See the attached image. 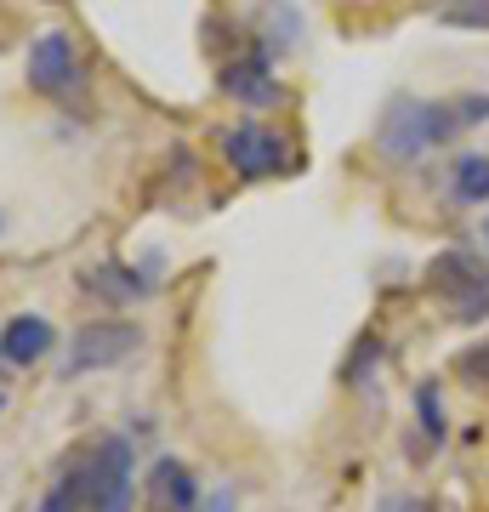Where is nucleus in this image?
Returning <instances> with one entry per match:
<instances>
[{
    "label": "nucleus",
    "instance_id": "nucleus-1",
    "mask_svg": "<svg viewBox=\"0 0 489 512\" xmlns=\"http://www.w3.org/2000/svg\"><path fill=\"white\" fill-rule=\"evenodd\" d=\"M461 109H455V97H387V109L376 120V154L387 165H416L427 160L433 148L455 143L461 137Z\"/></svg>",
    "mask_w": 489,
    "mask_h": 512
},
{
    "label": "nucleus",
    "instance_id": "nucleus-2",
    "mask_svg": "<svg viewBox=\"0 0 489 512\" xmlns=\"http://www.w3.org/2000/svg\"><path fill=\"white\" fill-rule=\"evenodd\" d=\"M427 296L444 302V313L461 319V325H484L489 319V262L472 245H444L427 262Z\"/></svg>",
    "mask_w": 489,
    "mask_h": 512
},
{
    "label": "nucleus",
    "instance_id": "nucleus-3",
    "mask_svg": "<svg viewBox=\"0 0 489 512\" xmlns=\"http://www.w3.org/2000/svg\"><path fill=\"white\" fill-rule=\"evenodd\" d=\"M131 495H137L131 444L109 433L86 450V512H131Z\"/></svg>",
    "mask_w": 489,
    "mask_h": 512
},
{
    "label": "nucleus",
    "instance_id": "nucleus-4",
    "mask_svg": "<svg viewBox=\"0 0 489 512\" xmlns=\"http://www.w3.org/2000/svg\"><path fill=\"white\" fill-rule=\"evenodd\" d=\"M143 348V325L131 319H97V325L74 330L69 353H63V376H86V370H114Z\"/></svg>",
    "mask_w": 489,
    "mask_h": 512
},
{
    "label": "nucleus",
    "instance_id": "nucleus-5",
    "mask_svg": "<svg viewBox=\"0 0 489 512\" xmlns=\"http://www.w3.org/2000/svg\"><path fill=\"white\" fill-rule=\"evenodd\" d=\"M217 86H222V97H234L245 109H279V103H285V86H279V74H273V57L262 52L256 40L222 63Z\"/></svg>",
    "mask_w": 489,
    "mask_h": 512
},
{
    "label": "nucleus",
    "instance_id": "nucleus-6",
    "mask_svg": "<svg viewBox=\"0 0 489 512\" xmlns=\"http://www.w3.org/2000/svg\"><path fill=\"white\" fill-rule=\"evenodd\" d=\"M23 74H29V86H35L40 97H74L86 86V63H80V52H74V40L63 35V29H52V35H40L35 46H29Z\"/></svg>",
    "mask_w": 489,
    "mask_h": 512
},
{
    "label": "nucleus",
    "instance_id": "nucleus-7",
    "mask_svg": "<svg viewBox=\"0 0 489 512\" xmlns=\"http://www.w3.org/2000/svg\"><path fill=\"white\" fill-rule=\"evenodd\" d=\"M222 154H228V165H234L245 183H262V177H279L290 165V143L279 137V131L256 126V120H245V126H234L228 137H222Z\"/></svg>",
    "mask_w": 489,
    "mask_h": 512
},
{
    "label": "nucleus",
    "instance_id": "nucleus-8",
    "mask_svg": "<svg viewBox=\"0 0 489 512\" xmlns=\"http://www.w3.org/2000/svg\"><path fill=\"white\" fill-rule=\"evenodd\" d=\"M80 285L86 291H97V302H143V296H154V285H160V268H120V262H97V268H86L80 274Z\"/></svg>",
    "mask_w": 489,
    "mask_h": 512
},
{
    "label": "nucleus",
    "instance_id": "nucleus-9",
    "mask_svg": "<svg viewBox=\"0 0 489 512\" xmlns=\"http://www.w3.org/2000/svg\"><path fill=\"white\" fill-rule=\"evenodd\" d=\"M148 501H154V507H165V512H200V478L188 473V467H182L177 456H160L154 461V467H148Z\"/></svg>",
    "mask_w": 489,
    "mask_h": 512
},
{
    "label": "nucleus",
    "instance_id": "nucleus-10",
    "mask_svg": "<svg viewBox=\"0 0 489 512\" xmlns=\"http://www.w3.org/2000/svg\"><path fill=\"white\" fill-rule=\"evenodd\" d=\"M52 348H57V330L46 325L40 313H12L6 330H0V359H6V365H18V370L23 365H40Z\"/></svg>",
    "mask_w": 489,
    "mask_h": 512
},
{
    "label": "nucleus",
    "instance_id": "nucleus-11",
    "mask_svg": "<svg viewBox=\"0 0 489 512\" xmlns=\"http://www.w3.org/2000/svg\"><path fill=\"white\" fill-rule=\"evenodd\" d=\"M416 433H421V461L438 456V450L450 444V416H444V393H438V382L416 387Z\"/></svg>",
    "mask_w": 489,
    "mask_h": 512
},
{
    "label": "nucleus",
    "instance_id": "nucleus-12",
    "mask_svg": "<svg viewBox=\"0 0 489 512\" xmlns=\"http://www.w3.org/2000/svg\"><path fill=\"white\" fill-rule=\"evenodd\" d=\"M256 46L279 63V57H290L296 46H302V12L296 6H268L262 12V35H256Z\"/></svg>",
    "mask_w": 489,
    "mask_h": 512
},
{
    "label": "nucleus",
    "instance_id": "nucleus-13",
    "mask_svg": "<svg viewBox=\"0 0 489 512\" xmlns=\"http://www.w3.org/2000/svg\"><path fill=\"white\" fill-rule=\"evenodd\" d=\"M450 200L489 205V154H455L450 160Z\"/></svg>",
    "mask_w": 489,
    "mask_h": 512
},
{
    "label": "nucleus",
    "instance_id": "nucleus-14",
    "mask_svg": "<svg viewBox=\"0 0 489 512\" xmlns=\"http://www.w3.org/2000/svg\"><path fill=\"white\" fill-rule=\"evenodd\" d=\"M35 512H86V456H69V461H63L57 484L40 495Z\"/></svg>",
    "mask_w": 489,
    "mask_h": 512
},
{
    "label": "nucleus",
    "instance_id": "nucleus-15",
    "mask_svg": "<svg viewBox=\"0 0 489 512\" xmlns=\"http://www.w3.org/2000/svg\"><path fill=\"white\" fill-rule=\"evenodd\" d=\"M450 376H455L461 387H472V393H489V336L455 353V359H450Z\"/></svg>",
    "mask_w": 489,
    "mask_h": 512
},
{
    "label": "nucleus",
    "instance_id": "nucleus-16",
    "mask_svg": "<svg viewBox=\"0 0 489 512\" xmlns=\"http://www.w3.org/2000/svg\"><path fill=\"white\" fill-rule=\"evenodd\" d=\"M438 23L444 29H489V0H444L438 6Z\"/></svg>",
    "mask_w": 489,
    "mask_h": 512
},
{
    "label": "nucleus",
    "instance_id": "nucleus-17",
    "mask_svg": "<svg viewBox=\"0 0 489 512\" xmlns=\"http://www.w3.org/2000/svg\"><path fill=\"white\" fill-rule=\"evenodd\" d=\"M376 365H381V336L370 330V336H359V342H353V359L342 365V382L359 387L364 376H376Z\"/></svg>",
    "mask_w": 489,
    "mask_h": 512
},
{
    "label": "nucleus",
    "instance_id": "nucleus-18",
    "mask_svg": "<svg viewBox=\"0 0 489 512\" xmlns=\"http://www.w3.org/2000/svg\"><path fill=\"white\" fill-rule=\"evenodd\" d=\"M455 109H461V126H484L489 120V92H461Z\"/></svg>",
    "mask_w": 489,
    "mask_h": 512
},
{
    "label": "nucleus",
    "instance_id": "nucleus-19",
    "mask_svg": "<svg viewBox=\"0 0 489 512\" xmlns=\"http://www.w3.org/2000/svg\"><path fill=\"white\" fill-rule=\"evenodd\" d=\"M381 512H427V501H421V495H387Z\"/></svg>",
    "mask_w": 489,
    "mask_h": 512
},
{
    "label": "nucleus",
    "instance_id": "nucleus-20",
    "mask_svg": "<svg viewBox=\"0 0 489 512\" xmlns=\"http://www.w3.org/2000/svg\"><path fill=\"white\" fill-rule=\"evenodd\" d=\"M205 512H234V490H217V495H211V507H205Z\"/></svg>",
    "mask_w": 489,
    "mask_h": 512
},
{
    "label": "nucleus",
    "instance_id": "nucleus-21",
    "mask_svg": "<svg viewBox=\"0 0 489 512\" xmlns=\"http://www.w3.org/2000/svg\"><path fill=\"white\" fill-rule=\"evenodd\" d=\"M484 251H489V217H484Z\"/></svg>",
    "mask_w": 489,
    "mask_h": 512
},
{
    "label": "nucleus",
    "instance_id": "nucleus-22",
    "mask_svg": "<svg viewBox=\"0 0 489 512\" xmlns=\"http://www.w3.org/2000/svg\"><path fill=\"white\" fill-rule=\"evenodd\" d=\"M46 6H63V0H46Z\"/></svg>",
    "mask_w": 489,
    "mask_h": 512
},
{
    "label": "nucleus",
    "instance_id": "nucleus-23",
    "mask_svg": "<svg viewBox=\"0 0 489 512\" xmlns=\"http://www.w3.org/2000/svg\"><path fill=\"white\" fill-rule=\"evenodd\" d=\"M0 404H6V393H0Z\"/></svg>",
    "mask_w": 489,
    "mask_h": 512
}]
</instances>
